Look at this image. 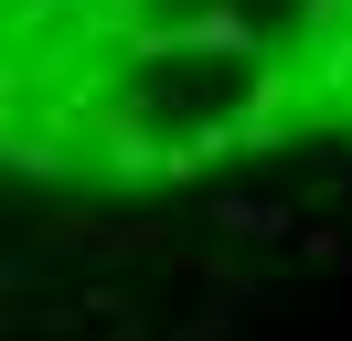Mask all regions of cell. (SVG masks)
Masks as SVG:
<instances>
[{
  "instance_id": "1",
  "label": "cell",
  "mask_w": 352,
  "mask_h": 341,
  "mask_svg": "<svg viewBox=\"0 0 352 341\" xmlns=\"http://www.w3.org/2000/svg\"><path fill=\"white\" fill-rule=\"evenodd\" d=\"M214 224L224 234H245V245H278V234H309L288 203H267V192H214Z\"/></svg>"
},
{
  "instance_id": "2",
  "label": "cell",
  "mask_w": 352,
  "mask_h": 341,
  "mask_svg": "<svg viewBox=\"0 0 352 341\" xmlns=\"http://www.w3.org/2000/svg\"><path fill=\"white\" fill-rule=\"evenodd\" d=\"M32 234H43V256H75V245H96V234H107V224H86V213H43V224H32Z\"/></svg>"
}]
</instances>
